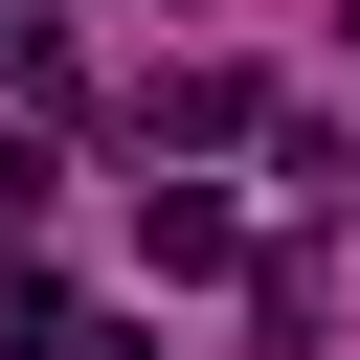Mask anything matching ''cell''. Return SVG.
Masks as SVG:
<instances>
[{"instance_id":"1","label":"cell","mask_w":360,"mask_h":360,"mask_svg":"<svg viewBox=\"0 0 360 360\" xmlns=\"http://www.w3.org/2000/svg\"><path fill=\"white\" fill-rule=\"evenodd\" d=\"M225 248H248V225H225V180H158V202H135V270H180V292H202Z\"/></svg>"},{"instance_id":"2","label":"cell","mask_w":360,"mask_h":360,"mask_svg":"<svg viewBox=\"0 0 360 360\" xmlns=\"http://www.w3.org/2000/svg\"><path fill=\"white\" fill-rule=\"evenodd\" d=\"M0 360H68V292H45L22 248H0Z\"/></svg>"},{"instance_id":"3","label":"cell","mask_w":360,"mask_h":360,"mask_svg":"<svg viewBox=\"0 0 360 360\" xmlns=\"http://www.w3.org/2000/svg\"><path fill=\"white\" fill-rule=\"evenodd\" d=\"M68 360H158V338H135V315H68Z\"/></svg>"},{"instance_id":"4","label":"cell","mask_w":360,"mask_h":360,"mask_svg":"<svg viewBox=\"0 0 360 360\" xmlns=\"http://www.w3.org/2000/svg\"><path fill=\"white\" fill-rule=\"evenodd\" d=\"M22 202H45V158H22V135H0V225H22Z\"/></svg>"},{"instance_id":"5","label":"cell","mask_w":360,"mask_h":360,"mask_svg":"<svg viewBox=\"0 0 360 360\" xmlns=\"http://www.w3.org/2000/svg\"><path fill=\"white\" fill-rule=\"evenodd\" d=\"M338 45H360V0H338Z\"/></svg>"}]
</instances>
